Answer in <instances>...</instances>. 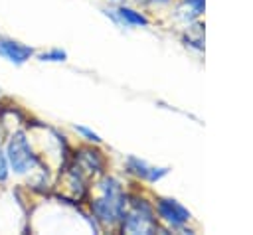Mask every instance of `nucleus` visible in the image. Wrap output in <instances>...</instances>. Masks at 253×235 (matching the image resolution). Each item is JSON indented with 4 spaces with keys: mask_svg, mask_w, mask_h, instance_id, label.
<instances>
[{
    "mask_svg": "<svg viewBox=\"0 0 253 235\" xmlns=\"http://www.w3.org/2000/svg\"><path fill=\"white\" fill-rule=\"evenodd\" d=\"M2 148L6 152L10 172L14 178L24 180V186H28L36 194L49 192V188L53 186L51 168L40 156V152L26 128L8 132L4 136Z\"/></svg>",
    "mask_w": 253,
    "mask_h": 235,
    "instance_id": "f257e3e1",
    "label": "nucleus"
},
{
    "mask_svg": "<svg viewBox=\"0 0 253 235\" xmlns=\"http://www.w3.org/2000/svg\"><path fill=\"white\" fill-rule=\"evenodd\" d=\"M95 190H97L95 196H87L93 221L101 229H119L128 199L121 182L113 176L101 174L99 180L95 182Z\"/></svg>",
    "mask_w": 253,
    "mask_h": 235,
    "instance_id": "f03ea898",
    "label": "nucleus"
},
{
    "mask_svg": "<svg viewBox=\"0 0 253 235\" xmlns=\"http://www.w3.org/2000/svg\"><path fill=\"white\" fill-rule=\"evenodd\" d=\"M123 233H154L158 231V217L154 205L138 196H128L123 219L119 223Z\"/></svg>",
    "mask_w": 253,
    "mask_h": 235,
    "instance_id": "7ed1b4c3",
    "label": "nucleus"
},
{
    "mask_svg": "<svg viewBox=\"0 0 253 235\" xmlns=\"http://www.w3.org/2000/svg\"><path fill=\"white\" fill-rule=\"evenodd\" d=\"M154 211H156L160 221H164L166 225H170L174 229H182L192 217L190 211L180 201H176L172 197H156L154 199Z\"/></svg>",
    "mask_w": 253,
    "mask_h": 235,
    "instance_id": "20e7f679",
    "label": "nucleus"
},
{
    "mask_svg": "<svg viewBox=\"0 0 253 235\" xmlns=\"http://www.w3.org/2000/svg\"><path fill=\"white\" fill-rule=\"evenodd\" d=\"M34 55H36V47H32L30 43H24L12 36H0V57L10 65L22 67L30 59H34Z\"/></svg>",
    "mask_w": 253,
    "mask_h": 235,
    "instance_id": "39448f33",
    "label": "nucleus"
},
{
    "mask_svg": "<svg viewBox=\"0 0 253 235\" xmlns=\"http://www.w3.org/2000/svg\"><path fill=\"white\" fill-rule=\"evenodd\" d=\"M69 160L87 176V178H95V176H101L105 174V156L93 148V146H85V148H79L75 150Z\"/></svg>",
    "mask_w": 253,
    "mask_h": 235,
    "instance_id": "423d86ee",
    "label": "nucleus"
},
{
    "mask_svg": "<svg viewBox=\"0 0 253 235\" xmlns=\"http://www.w3.org/2000/svg\"><path fill=\"white\" fill-rule=\"evenodd\" d=\"M125 168L130 176L142 180V182H148V184H154L158 180H162L166 174H168V168H156V166H150L146 160L142 158H136V156H126L125 160Z\"/></svg>",
    "mask_w": 253,
    "mask_h": 235,
    "instance_id": "0eeeda50",
    "label": "nucleus"
},
{
    "mask_svg": "<svg viewBox=\"0 0 253 235\" xmlns=\"http://www.w3.org/2000/svg\"><path fill=\"white\" fill-rule=\"evenodd\" d=\"M107 16H111L117 24H123V26H128V28H140V26H148V18L134 10V8H128V6H117V8H107L105 10Z\"/></svg>",
    "mask_w": 253,
    "mask_h": 235,
    "instance_id": "6e6552de",
    "label": "nucleus"
},
{
    "mask_svg": "<svg viewBox=\"0 0 253 235\" xmlns=\"http://www.w3.org/2000/svg\"><path fill=\"white\" fill-rule=\"evenodd\" d=\"M34 57L42 63H63L67 61V51L61 47H47L43 51H36Z\"/></svg>",
    "mask_w": 253,
    "mask_h": 235,
    "instance_id": "1a4fd4ad",
    "label": "nucleus"
},
{
    "mask_svg": "<svg viewBox=\"0 0 253 235\" xmlns=\"http://www.w3.org/2000/svg\"><path fill=\"white\" fill-rule=\"evenodd\" d=\"M73 130H75L83 140H87L89 144H101V142H103V138H101L95 130H91V128H87V126H83V124H75Z\"/></svg>",
    "mask_w": 253,
    "mask_h": 235,
    "instance_id": "9d476101",
    "label": "nucleus"
},
{
    "mask_svg": "<svg viewBox=\"0 0 253 235\" xmlns=\"http://www.w3.org/2000/svg\"><path fill=\"white\" fill-rule=\"evenodd\" d=\"M10 164H8V158H6V152L2 148V142H0V186H6L10 182Z\"/></svg>",
    "mask_w": 253,
    "mask_h": 235,
    "instance_id": "9b49d317",
    "label": "nucleus"
},
{
    "mask_svg": "<svg viewBox=\"0 0 253 235\" xmlns=\"http://www.w3.org/2000/svg\"><path fill=\"white\" fill-rule=\"evenodd\" d=\"M4 140V128H2V122H0V142Z\"/></svg>",
    "mask_w": 253,
    "mask_h": 235,
    "instance_id": "f8f14e48",
    "label": "nucleus"
},
{
    "mask_svg": "<svg viewBox=\"0 0 253 235\" xmlns=\"http://www.w3.org/2000/svg\"><path fill=\"white\" fill-rule=\"evenodd\" d=\"M0 103H2V89H0Z\"/></svg>",
    "mask_w": 253,
    "mask_h": 235,
    "instance_id": "ddd939ff",
    "label": "nucleus"
}]
</instances>
